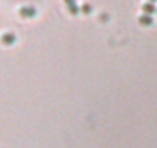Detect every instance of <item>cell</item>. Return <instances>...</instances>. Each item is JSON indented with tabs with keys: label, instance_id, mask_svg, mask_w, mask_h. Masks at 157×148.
Segmentation results:
<instances>
[{
	"label": "cell",
	"instance_id": "cell-1",
	"mask_svg": "<svg viewBox=\"0 0 157 148\" xmlns=\"http://www.w3.org/2000/svg\"><path fill=\"white\" fill-rule=\"evenodd\" d=\"M37 11H36V8L33 5H25V6L20 8V16H23V17H34Z\"/></svg>",
	"mask_w": 157,
	"mask_h": 148
},
{
	"label": "cell",
	"instance_id": "cell-2",
	"mask_svg": "<svg viewBox=\"0 0 157 148\" xmlns=\"http://www.w3.org/2000/svg\"><path fill=\"white\" fill-rule=\"evenodd\" d=\"M142 10H143V14H152L154 11H155V5L152 3V2H146V3H143L142 5Z\"/></svg>",
	"mask_w": 157,
	"mask_h": 148
},
{
	"label": "cell",
	"instance_id": "cell-3",
	"mask_svg": "<svg viewBox=\"0 0 157 148\" xmlns=\"http://www.w3.org/2000/svg\"><path fill=\"white\" fill-rule=\"evenodd\" d=\"M2 42H3L5 45H13V43L16 42V36H14L13 33H5V34L2 36Z\"/></svg>",
	"mask_w": 157,
	"mask_h": 148
},
{
	"label": "cell",
	"instance_id": "cell-4",
	"mask_svg": "<svg viewBox=\"0 0 157 148\" xmlns=\"http://www.w3.org/2000/svg\"><path fill=\"white\" fill-rule=\"evenodd\" d=\"M139 22L142 23V25H152L154 23V20H152V16H149V14H142L140 17H139Z\"/></svg>",
	"mask_w": 157,
	"mask_h": 148
},
{
	"label": "cell",
	"instance_id": "cell-5",
	"mask_svg": "<svg viewBox=\"0 0 157 148\" xmlns=\"http://www.w3.org/2000/svg\"><path fill=\"white\" fill-rule=\"evenodd\" d=\"M66 6L69 8L71 14H77V13H78V5H77L75 2H71V0H68V2H66Z\"/></svg>",
	"mask_w": 157,
	"mask_h": 148
},
{
	"label": "cell",
	"instance_id": "cell-6",
	"mask_svg": "<svg viewBox=\"0 0 157 148\" xmlns=\"http://www.w3.org/2000/svg\"><path fill=\"white\" fill-rule=\"evenodd\" d=\"M91 10H93V6H91L90 3H83V5H82V11H83L85 14H90Z\"/></svg>",
	"mask_w": 157,
	"mask_h": 148
}]
</instances>
